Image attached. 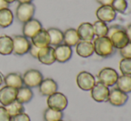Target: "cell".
<instances>
[{
  "label": "cell",
  "instance_id": "obj_1",
  "mask_svg": "<svg viewBox=\"0 0 131 121\" xmlns=\"http://www.w3.org/2000/svg\"><path fill=\"white\" fill-rule=\"evenodd\" d=\"M107 38L112 41L115 49H121L128 43V38L125 31V28L119 25H112L108 28Z\"/></svg>",
  "mask_w": 131,
  "mask_h": 121
},
{
  "label": "cell",
  "instance_id": "obj_2",
  "mask_svg": "<svg viewBox=\"0 0 131 121\" xmlns=\"http://www.w3.org/2000/svg\"><path fill=\"white\" fill-rule=\"evenodd\" d=\"M94 50L95 53L103 58H108L113 55L116 49L114 48L112 41L107 37H100L94 38Z\"/></svg>",
  "mask_w": 131,
  "mask_h": 121
},
{
  "label": "cell",
  "instance_id": "obj_3",
  "mask_svg": "<svg viewBox=\"0 0 131 121\" xmlns=\"http://www.w3.org/2000/svg\"><path fill=\"white\" fill-rule=\"evenodd\" d=\"M35 11H36V7L32 3L19 4L15 12L16 19L20 22L25 23L26 21L33 19Z\"/></svg>",
  "mask_w": 131,
  "mask_h": 121
},
{
  "label": "cell",
  "instance_id": "obj_4",
  "mask_svg": "<svg viewBox=\"0 0 131 121\" xmlns=\"http://www.w3.org/2000/svg\"><path fill=\"white\" fill-rule=\"evenodd\" d=\"M47 104L50 109L63 111L68 106V99L62 93L55 92L53 94L47 96Z\"/></svg>",
  "mask_w": 131,
  "mask_h": 121
},
{
  "label": "cell",
  "instance_id": "obj_5",
  "mask_svg": "<svg viewBox=\"0 0 131 121\" xmlns=\"http://www.w3.org/2000/svg\"><path fill=\"white\" fill-rule=\"evenodd\" d=\"M44 79L43 75L39 70L35 69H30L25 71V73L23 76V86L29 88H35L38 87L42 80Z\"/></svg>",
  "mask_w": 131,
  "mask_h": 121
},
{
  "label": "cell",
  "instance_id": "obj_6",
  "mask_svg": "<svg viewBox=\"0 0 131 121\" xmlns=\"http://www.w3.org/2000/svg\"><path fill=\"white\" fill-rule=\"evenodd\" d=\"M13 44H14V48H13V54L15 55H24L29 53V47H30L31 42L26 37L17 35V36L13 37Z\"/></svg>",
  "mask_w": 131,
  "mask_h": 121
},
{
  "label": "cell",
  "instance_id": "obj_7",
  "mask_svg": "<svg viewBox=\"0 0 131 121\" xmlns=\"http://www.w3.org/2000/svg\"><path fill=\"white\" fill-rule=\"evenodd\" d=\"M97 77H98V80L100 83L109 87L116 85V82L119 78V74L114 69L106 67L99 71Z\"/></svg>",
  "mask_w": 131,
  "mask_h": 121
},
{
  "label": "cell",
  "instance_id": "obj_8",
  "mask_svg": "<svg viewBox=\"0 0 131 121\" xmlns=\"http://www.w3.org/2000/svg\"><path fill=\"white\" fill-rule=\"evenodd\" d=\"M76 82L78 87L83 91H90L96 83L95 77L88 71L79 72L76 78Z\"/></svg>",
  "mask_w": 131,
  "mask_h": 121
},
{
  "label": "cell",
  "instance_id": "obj_9",
  "mask_svg": "<svg viewBox=\"0 0 131 121\" xmlns=\"http://www.w3.org/2000/svg\"><path fill=\"white\" fill-rule=\"evenodd\" d=\"M91 96L94 101L97 102H104L108 101L110 89L104 84L97 82L95 84L93 88L91 89Z\"/></svg>",
  "mask_w": 131,
  "mask_h": 121
},
{
  "label": "cell",
  "instance_id": "obj_10",
  "mask_svg": "<svg viewBox=\"0 0 131 121\" xmlns=\"http://www.w3.org/2000/svg\"><path fill=\"white\" fill-rule=\"evenodd\" d=\"M95 15L98 21L103 22H112L117 17V13L115 12L112 5H101L95 12Z\"/></svg>",
  "mask_w": 131,
  "mask_h": 121
},
{
  "label": "cell",
  "instance_id": "obj_11",
  "mask_svg": "<svg viewBox=\"0 0 131 121\" xmlns=\"http://www.w3.org/2000/svg\"><path fill=\"white\" fill-rule=\"evenodd\" d=\"M128 93H124V92L121 91L119 89L112 88V90H110L109 93V97H108V102H110V104H112V106L115 107H121V106L125 105L126 102H128Z\"/></svg>",
  "mask_w": 131,
  "mask_h": 121
},
{
  "label": "cell",
  "instance_id": "obj_12",
  "mask_svg": "<svg viewBox=\"0 0 131 121\" xmlns=\"http://www.w3.org/2000/svg\"><path fill=\"white\" fill-rule=\"evenodd\" d=\"M37 59L44 65H52L56 62L54 55V47L48 45L40 48Z\"/></svg>",
  "mask_w": 131,
  "mask_h": 121
},
{
  "label": "cell",
  "instance_id": "obj_13",
  "mask_svg": "<svg viewBox=\"0 0 131 121\" xmlns=\"http://www.w3.org/2000/svg\"><path fill=\"white\" fill-rule=\"evenodd\" d=\"M54 55L56 62L60 63H64L71 60L72 56V49L71 46L65 44H61L54 47Z\"/></svg>",
  "mask_w": 131,
  "mask_h": 121
},
{
  "label": "cell",
  "instance_id": "obj_14",
  "mask_svg": "<svg viewBox=\"0 0 131 121\" xmlns=\"http://www.w3.org/2000/svg\"><path fill=\"white\" fill-rule=\"evenodd\" d=\"M42 24L38 20L31 19L23 23V35L27 38H31L37 34L40 30H42Z\"/></svg>",
  "mask_w": 131,
  "mask_h": 121
},
{
  "label": "cell",
  "instance_id": "obj_15",
  "mask_svg": "<svg viewBox=\"0 0 131 121\" xmlns=\"http://www.w3.org/2000/svg\"><path fill=\"white\" fill-rule=\"evenodd\" d=\"M17 89L11 87H5L0 88V103L3 106H6L16 100Z\"/></svg>",
  "mask_w": 131,
  "mask_h": 121
},
{
  "label": "cell",
  "instance_id": "obj_16",
  "mask_svg": "<svg viewBox=\"0 0 131 121\" xmlns=\"http://www.w3.org/2000/svg\"><path fill=\"white\" fill-rule=\"evenodd\" d=\"M58 90V85L53 78H47L42 80L38 86V91L43 96H49Z\"/></svg>",
  "mask_w": 131,
  "mask_h": 121
},
{
  "label": "cell",
  "instance_id": "obj_17",
  "mask_svg": "<svg viewBox=\"0 0 131 121\" xmlns=\"http://www.w3.org/2000/svg\"><path fill=\"white\" fill-rule=\"evenodd\" d=\"M79 39L83 41H93L95 38L93 24L90 22H82L77 29Z\"/></svg>",
  "mask_w": 131,
  "mask_h": 121
},
{
  "label": "cell",
  "instance_id": "obj_18",
  "mask_svg": "<svg viewBox=\"0 0 131 121\" xmlns=\"http://www.w3.org/2000/svg\"><path fill=\"white\" fill-rule=\"evenodd\" d=\"M30 42L38 48L50 45V38H49L47 30H45V29L40 30L33 38H30Z\"/></svg>",
  "mask_w": 131,
  "mask_h": 121
},
{
  "label": "cell",
  "instance_id": "obj_19",
  "mask_svg": "<svg viewBox=\"0 0 131 121\" xmlns=\"http://www.w3.org/2000/svg\"><path fill=\"white\" fill-rule=\"evenodd\" d=\"M76 52L79 56L82 58H88L95 53L94 45L92 41H83L80 40L76 45Z\"/></svg>",
  "mask_w": 131,
  "mask_h": 121
},
{
  "label": "cell",
  "instance_id": "obj_20",
  "mask_svg": "<svg viewBox=\"0 0 131 121\" xmlns=\"http://www.w3.org/2000/svg\"><path fill=\"white\" fill-rule=\"evenodd\" d=\"M4 83L7 87H14L15 89H19L20 87H23V76L20 73L17 72L8 73L4 78Z\"/></svg>",
  "mask_w": 131,
  "mask_h": 121
},
{
  "label": "cell",
  "instance_id": "obj_21",
  "mask_svg": "<svg viewBox=\"0 0 131 121\" xmlns=\"http://www.w3.org/2000/svg\"><path fill=\"white\" fill-rule=\"evenodd\" d=\"M13 44L12 37L7 35H2L0 36V54L1 55H9L13 54Z\"/></svg>",
  "mask_w": 131,
  "mask_h": 121
},
{
  "label": "cell",
  "instance_id": "obj_22",
  "mask_svg": "<svg viewBox=\"0 0 131 121\" xmlns=\"http://www.w3.org/2000/svg\"><path fill=\"white\" fill-rule=\"evenodd\" d=\"M80 41L77 30L75 29H68L63 32V44L69 46H76L77 44Z\"/></svg>",
  "mask_w": 131,
  "mask_h": 121
},
{
  "label": "cell",
  "instance_id": "obj_23",
  "mask_svg": "<svg viewBox=\"0 0 131 121\" xmlns=\"http://www.w3.org/2000/svg\"><path fill=\"white\" fill-rule=\"evenodd\" d=\"M14 14L9 8L0 10V28L5 29L13 24L14 22Z\"/></svg>",
  "mask_w": 131,
  "mask_h": 121
},
{
  "label": "cell",
  "instance_id": "obj_24",
  "mask_svg": "<svg viewBox=\"0 0 131 121\" xmlns=\"http://www.w3.org/2000/svg\"><path fill=\"white\" fill-rule=\"evenodd\" d=\"M50 38L51 46H57L63 43V32L56 28H50L47 30Z\"/></svg>",
  "mask_w": 131,
  "mask_h": 121
},
{
  "label": "cell",
  "instance_id": "obj_25",
  "mask_svg": "<svg viewBox=\"0 0 131 121\" xmlns=\"http://www.w3.org/2000/svg\"><path fill=\"white\" fill-rule=\"evenodd\" d=\"M33 92L31 88L27 87H21L17 89V95H16V100L21 103L25 104L29 102L33 98Z\"/></svg>",
  "mask_w": 131,
  "mask_h": 121
},
{
  "label": "cell",
  "instance_id": "obj_26",
  "mask_svg": "<svg viewBox=\"0 0 131 121\" xmlns=\"http://www.w3.org/2000/svg\"><path fill=\"white\" fill-rule=\"evenodd\" d=\"M117 88L126 93H131V76L128 75H121L119 76L116 82Z\"/></svg>",
  "mask_w": 131,
  "mask_h": 121
},
{
  "label": "cell",
  "instance_id": "obj_27",
  "mask_svg": "<svg viewBox=\"0 0 131 121\" xmlns=\"http://www.w3.org/2000/svg\"><path fill=\"white\" fill-rule=\"evenodd\" d=\"M62 118H63L62 111H55L50 108H47L44 111L43 118L45 121H59L62 120Z\"/></svg>",
  "mask_w": 131,
  "mask_h": 121
},
{
  "label": "cell",
  "instance_id": "obj_28",
  "mask_svg": "<svg viewBox=\"0 0 131 121\" xmlns=\"http://www.w3.org/2000/svg\"><path fill=\"white\" fill-rule=\"evenodd\" d=\"M5 109L7 110L8 113L10 114L11 118L14 117V116H16V115H18V114H20V113L24 112V111H25L23 104L21 103L20 102H18L17 100L14 101L13 102H11L10 104L5 106Z\"/></svg>",
  "mask_w": 131,
  "mask_h": 121
},
{
  "label": "cell",
  "instance_id": "obj_29",
  "mask_svg": "<svg viewBox=\"0 0 131 121\" xmlns=\"http://www.w3.org/2000/svg\"><path fill=\"white\" fill-rule=\"evenodd\" d=\"M108 28L109 27L107 26L106 23L98 21V20L96 21H95L93 24L94 33H95V36H96L97 38L106 37L107 33H108Z\"/></svg>",
  "mask_w": 131,
  "mask_h": 121
},
{
  "label": "cell",
  "instance_id": "obj_30",
  "mask_svg": "<svg viewBox=\"0 0 131 121\" xmlns=\"http://www.w3.org/2000/svg\"><path fill=\"white\" fill-rule=\"evenodd\" d=\"M119 70L122 75L131 76V59L122 58L119 62Z\"/></svg>",
  "mask_w": 131,
  "mask_h": 121
},
{
  "label": "cell",
  "instance_id": "obj_31",
  "mask_svg": "<svg viewBox=\"0 0 131 121\" xmlns=\"http://www.w3.org/2000/svg\"><path fill=\"white\" fill-rule=\"evenodd\" d=\"M112 7L115 10L116 13L124 14L128 8V2L127 0H114Z\"/></svg>",
  "mask_w": 131,
  "mask_h": 121
},
{
  "label": "cell",
  "instance_id": "obj_32",
  "mask_svg": "<svg viewBox=\"0 0 131 121\" xmlns=\"http://www.w3.org/2000/svg\"><path fill=\"white\" fill-rule=\"evenodd\" d=\"M119 54L122 58L131 59V42H128L123 48L119 49Z\"/></svg>",
  "mask_w": 131,
  "mask_h": 121
},
{
  "label": "cell",
  "instance_id": "obj_33",
  "mask_svg": "<svg viewBox=\"0 0 131 121\" xmlns=\"http://www.w3.org/2000/svg\"><path fill=\"white\" fill-rule=\"evenodd\" d=\"M0 121H11V116L5 106H0Z\"/></svg>",
  "mask_w": 131,
  "mask_h": 121
},
{
  "label": "cell",
  "instance_id": "obj_34",
  "mask_svg": "<svg viewBox=\"0 0 131 121\" xmlns=\"http://www.w3.org/2000/svg\"><path fill=\"white\" fill-rule=\"evenodd\" d=\"M11 121H30L29 116L25 112L20 113V114L14 116L11 118Z\"/></svg>",
  "mask_w": 131,
  "mask_h": 121
},
{
  "label": "cell",
  "instance_id": "obj_35",
  "mask_svg": "<svg viewBox=\"0 0 131 121\" xmlns=\"http://www.w3.org/2000/svg\"><path fill=\"white\" fill-rule=\"evenodd\" d=\"M39 49L38 46H36V45H34L33 44H31L30 45V47H29V54H30L31 56H32L33 58H38V52H39Z\"/></svg>",
  "mask_w": 131,
  "mask_h": 121
},
{
  "label": "cell",
  "instance_id": "obj_36",
  "mask_svg": "<svg viewBox=\"0 0 131 121\" xmlns=\"http://www.w3.org/2000/svg\"><path fill=\"white\" fill-rule=\"evenodd\" d=\"M114 0H96L98 4L101 5H112Z\"/></svg>",
  "mask_w": 131,
  "mask_h": 121
},
{
  "label": "cell",
  "instance_id": "obj_37",
  "mask_svg": "<svg viewBox=\"0 0 131 121\" xmlns=\"http://www.w3.org/2000/svg\"><path fill=\"white\" fill-rule=\"evenodd\" d=\"M125 31H126V34L128 36V41L131 42V24L128 25V26L125 28Z\"/></svg>",
  "mask_w": 131,
  "mask_h": 121
},
{
  "label": "cell",
  "instance_id": "obj_38",
  "mask_svg": "<svg viewBox=\"0 0 131 121\" xmlns=\"http://www.w3.org/2000/svg\"><path fill=\"white\" fill-rule=\"evenodd\" d=\"M9 7V4L6 3L5 0H0V10L5 8H8Z\"/></svg>",
  "mask_w": 131,
  "mask_h": 121
},
{
  "label": "cell",
  "instance_id": "obj_39",
  "mask_svg": "<svg viewBox=\"0 0 131 121\" xmlns=\"http://www.w3.org/2000/svg\"><path fill=\"white\" fill-rule=\"evenodd\" d=\"M16 1L19 2V4H23V3H31L33 0H16Z\"/></svg>",
  "mask_w": 131,
  "mask_h": 121
},
{
  "label": "cell",
  "instance_id": "obj_40",
  "mask_svg": "<svg viewBox=\"0 0 131 121\" xmlns=\"http://www.w3.org/2000/svg\"><path fill=\"white\" fill-rule=\"evenodd\" d=\"M4 82V78H3V76H2V74L0 73V87H1V85L3 84Z\"/></svg>",
  "mask_w": 131,
  "mask_h": 121
},
{
  "label": "cell",
  "instance_id": "obj_41",
  "mask_svg": "<svg viewBox=\"0 0 131 121\" xmlns=\"http://www.w3.org/2000/svg\"><path fill=\"white\" fill-rule=\"evenodd\" d=\"M5 1L8 4H12V3H14V1H16V0H5Z\"/></svg>",
  "mask_w": 131,
  "mask_h": 121
},
{
  "label": "cell",
  "instance_id": "obj_42",
  "mask_svg": "<svg viewBox=\"0 0 131 121\" xmlns=\"http://www.w3.org/2000/svg\"><path fill=\"white\" fill-rule=\"evenodd\" d=\"M59 121H63V120H62H62H59Z\"/></svg>",
  "mask_w": 131,
  "mask_h": 121
}]
</instances>
